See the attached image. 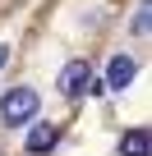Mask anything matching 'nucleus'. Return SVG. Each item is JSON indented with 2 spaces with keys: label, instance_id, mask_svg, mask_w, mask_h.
Instances as JSON below:
<instances>
[{
  "label": "nucleus",
  "instance_id": "obj_7",
  "mask_svg": "<svg viewBox=\"0 0 152 156\" xmlns=\"http://www.w3.org/2000/svg\"><path fill=\"white\" fill-rule=\"evenodd\" d=\"M5 60H9V46H0V69H5Z\"/></svg>",
  "mask_w": 152,
  "mask_h": 156
},
{
  "label": "nucleus",
  "instance_id": "obj_6",
  "mask_svg": "<svg viewBox=\"0 0 152 156\" xmlns=\"http://www.w3.org/2000/svg\"><path fill=\"white\" fill-rule=\"evenodd\" d=\"M134 32H138V37H143V32H147V5H143V9H138V19H134Z\"/></svg>",
  "mask_w": 152,
  "mask_h": 156
},
{
  "label": "nucleus",
  "instance_id": "obj_1",
  "mask_svg": "<svg viewBox=\"0 0 152 156\" xmlns=\"http://www.w3.org/2000/svg\"><path fill=\"white\" fill-rule=\"evenodd\" d=\"M32 115H37V92L32 87H9L0 97V119L5 124H28Z\"/></svg>",
  "mask_w": 152,
  "mask_h": 156
},
{
  "label": "nucleus",
  "instance_id": "obj_4",
  "mask_svg": "<svg viewBox=\"0 0 152 156\" xmlns=\"http://www.w3.org/2000/svg\"><path fill=\"white\" fill-rule=\"evenodd\" d=\"M55 142H60V129H55V124H32V133H28V151H32V156L51 151Z\"/></svg>",
  "mask_w": 152,
  "mask_h": 156
},
{
  "label": "nucleus",
  "instance_id": "obj_3",
  "mask_svg": "<svg viewBox=\"0 0 152 156\" xmlns=\"http://www.w3.org/2000/svg\"><path fill=\"white\" fill-rule=\"evenodd\" d=\"M134 69H138V64H134L129 55H111V73H106V87H111V92H124V87L134 83Z\"/></svg>",
  "mask_w": 152,
  "mask_h": 156
},
{
  "label": "nucleus",
  "instance_id": "obj_2",
  "mask_svg": "<svg viewBox=\"0 0 152 156\" xmlns=\"http://www.w3.org/2000/svg\"><path fill=\"white\" fill-rule=\"evenodd\" d=\"M88 83H92V73H88V60H74V64H65V73H60V97H69V101H79L83 92H88Z\"/></svg>",
  "mask_w": 152,
  "mask_h": 156
},
{
  "label": "nucleus",
  "instance_id": "obj_5",
  "mask_svg": "<svg viewBox=\"0 0 152 156\" xmlns=\"http://www.w3.org/2000/svg\"><path fill=\"white\" fill-rule=\"evenodd\" d=\"M120 156H147V129H129L120 138Z\"/></svg>",
  "mask_w": 152,
  "mask_h": 156
}]
</instances>
